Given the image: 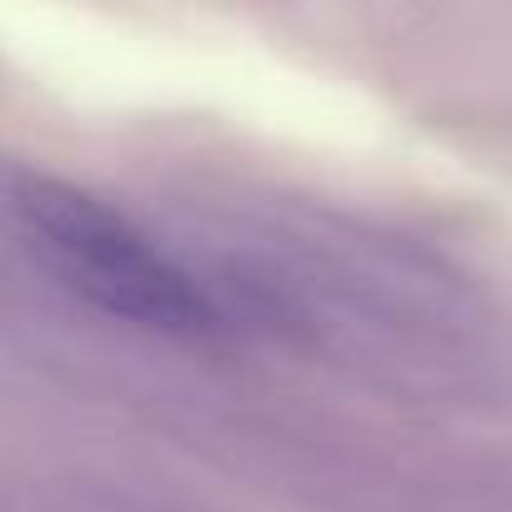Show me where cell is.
<instances>
[{
    "mask_svg": "<svg viewBox=\"0 0 512 512\" xmlns=\"http://www.w3.org/2000/svg\"><path fill=\"white\" fill-rule=\"evenodd\" d=\"M0 211L11 216L21 241L91 307L171 337H196L216 327V302L201 292V282L91 191L51 171L6 166Z\"/></svg>",
    "mask_w": 512,
    "mask_h": 512,
    "instance_id": "cell-1",
    "label": "cell"
}]
</instances>
